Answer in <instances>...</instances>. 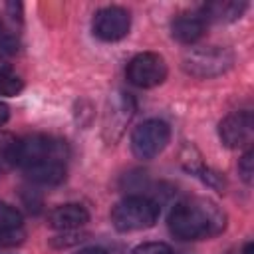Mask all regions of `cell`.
Listing matches in <instances>:
<instances>
[{"label": "cell", "mask_w": 254, "mask_h": 254, "mask_svg": "<svg viewBox=\"0 0 254 254\" xmlns=\"http://www.w3.org/2000/svg\"><path fill=\"white\" fill-rule=\"evenodd\" d=\"M67 145L62 139L48 135H30L20 141L18 167L36 185H60L65 179Z\"/></svg>", "instance_id": "obj_1"}, {"label": "cell", "mask_w": 254, "mask_h": 254, "mask_svg": "<svg viewBox=\"0 0 254 254\" xmlns=\"http://www.w3.org/2000/svg\"><path fill=\"white\" fill-rule=\"evenodd\" d=\"M226 228L224 210L210 198L192 196L177 202L169 214V230L181 240H204Z\"/></svg>", "instance_id": "obj_2"}, {"label": "cell", "mask_w": 254, "mask_h": 254, "mask_svg": "<svg viewBox=\"0 0 254 254\" xmlns=\"http://www.w3.org/2000/svg\"><path fill=\"white\" fill-rule=\"evenodd\" d=\"M159 218V204L147 196H127L111 210V222L119 232L151 228Z\"/></svg>", "instance_id": "obj_3"}, {"label": "cell", "mask_w": 254, "mask_h": 254, "mask_svg": "<svg viewBox=\"0 0 254 254\" xmlns=\"http://www.w3.org/2000/svg\"><path fill=\"white\" fill-rule=\"evenodd\" d=\"M232 64H234L232 52L226 48H218V46L196 48L183 58V69L189 75L200 77V79L222 75L232 67Z\"/></svg>", "instance_id": "obj_4"}, {"label": "cell", "mask_w": 254, "mask_h": 254, "mask_svg": "<svg viewBox=\"0 0 254 254\" xmlns=\"http://www.w3.org/2000/svg\"><path fill=\"white\" fill-rule=\"evenodd\" d=\"M171 129L163 119H147L131 133V151L137 159H155L169 145Z\"/></svg>", "instance_id": "obj_5"}, {"label": "cell", "mask_w": 254, "mask_h": 254, "mask_svg": "<svg viewBox=\"0 0 254 254\" xmlns=\"http://www.w3.org/2000/svg\"><path fill=\"white\" fill-rule=\"evenodd\" d=\"M125 73L133 85L149 89V87L161 85L167 79V64L163 56L155 52H143V54H137L127 64Z\"/></svg>", "instance_id": "obj_6"}, {"label": "cell", "mask_w": 254, "mask_h": 254, "mask_svg": "<svg viewBox=\"0 0 254 254\" xmlns=\"http://www.w3.org/2000/svg\"><path fill=\"white\" fill-rule=\"evenodd\" d=\"M131 16L121 6H105L93 18V34L103 42H117L129 34Z\"/></svg>", "instance_id": "obj_7"}, {"label": "cell", "mask_w": 254, "mask_h": 254, "mask_svg": "<svg viewBox=\"0 0 254 254\" xmlns=\"http://www.w3.org/2000/svg\"><path fill=\"white\" fill-rule=\"evenodd\" d=\"M220 141L228 149L246 147L254 137V117L250 111H234L226 115L218 125Z\"/></svg>", "instance_id": "obj_8"}, {"label": "cell", "mask_w": 254, "mask_h": 254, "mask_svg": "<svg viewBox=\"0 0 254 254\" xmlns=\"http://www.w3.org/2000/svg\"><path fill=\"white\" fill-rule=\"evenodd\" d=\"M87 220H89V212L85 210V206H81V204H77V202L60 204V206H56V208L50 212V216H48L50 226L56 228V230H64V232L75 230V228L83 226Z\"/></svg>", "instance_id": "obj_9"}, {"label": "cell", "mask_w": 254, "mask_h": 254, "mask_svg": "<svg viewBox=\"0 0 254 254\" xmlns=\"http://www.w3.org/2000/svg\"><path fill=\"white\" fill-rule=\"evenodd\" d=\"M206 32V20L200 14H181L171 24V34L181 44H194Z\"/></svg>", "instance_id": "obj_10"}, {"label": "cell", "mask_w": 254, "mask_h": 254, "mask_svg": "<svg viewBox=\"0 0 254 254\" xmlns=\"http://www.w3.org/2000/svg\"><path fill=\"white\" fill-rule=\"evenodd\" d=\"M246 10V2H236V0H224V2H210L202 8L200 16L204 20H214V22H230L242 16Z\"/></svg>", "instance_id": "obj_11"}, {"label": "cell", "mask_w": 254, "mask_h": 254, "mask_svg": "<svg viewBox=\"0 0 254 254\" xmlns=\"http://www.w3.org/2000/svg\"><path fill=\"white\" fill-rule=\"evenodd\" d=\"M20 141L8 131H0V175L18 167L20 161Z\"/></svg>", "instance_id": "obj_12"}, {"label": "cell", "mask_w": 254, "mask_h": 254, "mask_svg": "<svg viewBox=\"0 0 254 254\" xmlns=\"http://www.w3.org/2000/svg\"><path fill=\"white\" fill-rule=\"evenodd\" d=\"M22 214L12 204L0 200V234L22 230Z\"/></svg>", "instance_id": "obj_13"}, {"label": "cell", "mask_w": 254, "mask_h": 254, "mask_svg": "<svg viewBox=\"0 0 254 254\" xmlns=\"http://www.w3.org/2000/svg\"><path fill=\"white\" fill-rule=\"evenodd\" d=\"M22 85V79L12 71V67L0 60V95H16Z\"/></svg>", "instance_id": "obj_14"}, {"label": "cell", "mask_w": 254, "mask_h": 254, "mask_svg": "<svg viewBox=\"0 0 254 254\" xmlns=\"http://www.w3.org/2000/svg\"><path fill=\"white\" fill-rule=\"evenodd\" d=\"M238 173H240L244 183H248V185L252 183V175H254V153H252V149H248L242 155V159L238 161Z\"/></svg>", "instance_id": "obj_15"}, {"label": "cell", "mask_w": 254, "mask_h": 254, "mask_svg": "<svg viewBox=\"0 0 254 254\" xmlns=\"http://www.w3.org/2000/svg\"><path fill=\"white\" fill-rule=\"evenodd\" d=\"M18 50V38L0 22V52L2 54H14Z\"/></svg>", "instance_id": "obj_16"}, {"label": "cell", "mask_w": 254, "mask_h": 254, "mask_svg": "<svg viewBox=\"0 0 254 254\" xmlns=\"http://www.w3.org/2000/svg\"><path fill=\"white\" fill-rule=\"evenodd\" d=\"M133 254H175V252L171 246L163 242H143L133 250Z\"/></svg>", "instance_id": "obj_17"}, {"label": "cell", "mask_w": 254, "mask_h": 254, "mask_svg": "<svg viewBox=\"0 0 254 254\" xmlns=\"http://www.w3.org/2000/svg\"><path fill=\"white\" fill-rule=\"evenodd\" d=\"M8 117H10V107L4 101H0V127L8 121Z\"/></svg>", "instance_id": "obj_18"}, {"label": "cell", "mask_w": 254, "mask_h": 254, "mask_svg": "<svg viewBox=\"0 0 254 254\" xmlns=\"http://www.w3.org/2000/svg\"><path fill=\"white\" fill-rule=\"evenodd\" d=\"M75 254H107V250H103V248H97V246H87V248H81V250H77Z\"/></svg>", "instance_id": "obj_19"}, {"label": "cell", "mask_w": 254, "mask_h": 254, "mask_svg": "<svg viewBox=\"0 0 254 254\" xmlns=\"http://www.w3.org/2000/svg\"><path fill=\"white\" fill-rule=\"evenodd\" d=\"M252 252V242H248L246 246H244V254H250Z\"/></svg>", "instance_id": "obj_20"}]
</instances>
